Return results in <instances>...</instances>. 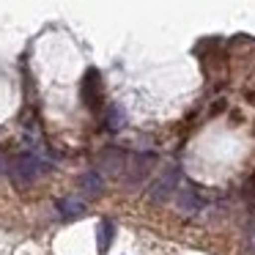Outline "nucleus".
<instances>
[{
	"instance_id": "f257e3e1",
	"label": "nucleus",
	"mask_w": 255,
	"mask_h": 255,
	"mask_svg": "<svg viewBox=\"0 0 255 255\" xmlns=\"http://www.w3.org/2000/svg\"><path fill=\"white\" fill-rule=\"evenodd\" d=\"M176 184H178V167H167L151 187V200H156V203L167 200L173 195V189H176Z\"/></svg>"
},
{
	"instance_id": "f03ea898",
	"label": "nucleus",
	"mask_w": 255,
	"mask_h": 255,
	"mask_svg": "<svg viewBox=\"0 0 255 255\" xmlns=\"http://www.w3.org/2000/svg\"><path fill=\"white\" fill-rule=\"evenodd\" d=\"M44 170V165H41L39 156L33 154H25L22 159H17V165H14V178H17L19 184H30L39 173Z\"/></svg>"
},
{
	"instance_id": "7ed1b4c3",
	"label": "nucleus",
	"mask_w": 255,
	"mask_h": 255,
	"mask_svg": "<svg viewBox=\"0 0 255 255\" xmlns=\"http://www.w3.org/2000/svg\"><path fill=\"white\" fill-rule=\"evenodd\" d=\"M178 206H181V211H189V214L200 209V198H198V192H195L189 184L178 189Z\"/></svg>"
},
{
	"instance_id": "20e7f679",
	"label": "nucleus",
	"mask_w": 255,
	"mask_h": 255,
	"mask_svg": "<svg viewBox=\"0 0 255 255\" xmlns=\"http://www.w3.org/2000/svg\"><path fill=\"white\" fill-rule=\"evenodd\" d=\"M58 211H61L63 220H77V217H83L85 206H83V200L66 198V200H58Z\"/></svg>"
},
{
	"instance_id": "39448f33",
	"label": "nucleus",
	"mask_w": 255,
	"mask_h": 255,
	"mask_svg": "<svg viewBox=\"0 0 255 255\" xmlns=\"http://www.w3.org/2000/svg\"><path fill=\"white\" fill-rule=\"evenodd\" d=\"M83 96H85V102H91V105H96V102H99V74H96L94 69H91V72L85 74Z\"/></svg>"
},
{
	"instance_id": "423d86ee",
	"label": "nucleus",
	"mask_w": 255,
	"mask_h": 255,
	"mask_svg": "<svg viewBox=\"0 0 255 255\" xmlns=\"http://www.w3.org/2000/svg\"><path fill=\"white\" fill-rule=\"evenodd\" d=\"M80 187H83L85 192H91V195H99V189H102V178H99V173H96V170H88L83 178H80Z\"/></svg>"
},
{
	"instance_id": "0eeeda50",
	"label": "nucleus",
	"mask_w": 255,
	"mask_h": 255,
	"mask_svg": "<svg viewBox=\"0 0 255 255\" xmlns=\"http://www.w3.org/2000/svg\"><path fill=\"white\" fill-rule=\"evenodd\" d=\"M113 222L110 220H102L99 222V253H105L107 247H110V242H113Z\"/></svg>"
},
{
	"instance_id": "6e6552de",
	"label": "nucleus",
	"mask_w": 255,
	"mask_h": 255,
	"mask_svg": "<svg viewBox=\"0 0 255 255\" xmlns=\"http://www.w3.org/2000/svg\"><path fill=\"white\" fill-rule=\"evenodd\" d=\"M107 127L110 129H121L124 127V110L118 105H113L110 113H107Z\"/></svg>"
}]
</instances>
